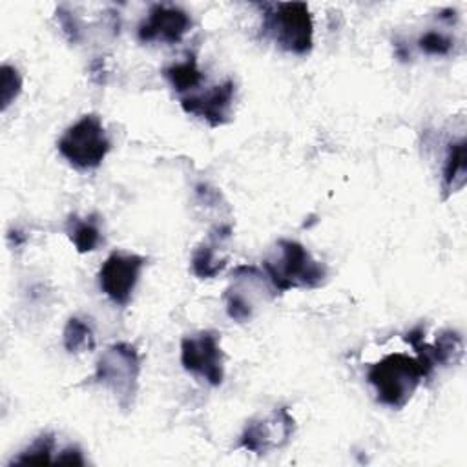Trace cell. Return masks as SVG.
Listing matches in <instances>:
<instances>
[{"label":"cell","instance_id":"9a60e30c","mask_svg":"<svg viewBox=\"0 0 467 467\" xmlns=\"http://www.w3.org/2000/svg\"><path fill=\"white\" fill-rule=\"evenodd\" d=\"M164 78L179 93L197 88L202 82V73L197 67L195 55H188L182 62H175V64L168 66L164 69Z\"/></svg>","mask_w":467,"mask_h":467},{"label":"cell","instance_id":"277c9868","mask_svg":"<svg viewBox=\"0 0 467 467\" xmlns=\"http://www.w3.org/2000/svg\"><path fill=\"white\" fill-rule=\"evenodd\" d=\"M140 356L131 343L109 345L97 359L93 379L106 387L122 409H130L139 387Z\"/></svg>","mask_w":467,"mask_h":467},{"label":"cell","instance_id":"8992f818","mask_svg":"<svg viewBox=\"0 0 467 467\" xmlns=\"http://www.w3.org/2000/svg\"><path fill=\"white\" fill-rule=\"evenodd\" d=\"M181 363L182 367L202 378L210 385H221L224 378V356L219 345V336L210 330H202L186 336L181 341Z\"/></svg>","mask_w":467,"mask_h":467},{"label":"cell","instance_id":"7402d4cb","mask_svg":"<svg viewBox=\"0 0 467 467\" xmlns=\"http://www.w3.org/2000/svg\"><path fill=\"white\" fill-rule=\"evenodd\" d=\"M53 462L66 463V465H84L86 463V460L82 456V451L78 447H73V445L62 449Z\"/></svg>","mask_w":467,"mask_h":467},{"label":"cell","instance_id":"3957f363","mask_svg":"<svg viewBox=\"0 0 467 467\" xmlns=\"http://www.w3.org/2000/svg\"><path fill=\"white\" fill-rule=\"evenodd\" d=\"M263 35L270 36L281 49L305 55L312 49V16L303 2L261 4Z\"/></svg>","mask_w":467,"mask_h":467},{"label":"cell","instance_id":"7c38bea8","mask_svg":"<svg viewBox=\"0 0 467 467\" xmlns=\"http://www.w3.org/2000/svg\"><path fill=\"white\" fill-rule=\"evenodd\" d=\"M232 226L230 224H217L206 241H202L192 254V270L201 279L215 277L224 266L226 257L219 255V246L230 239Z\"/></svg>","mask_w":467,"mask_h":467},{"label":"cell","instance_id":"5b68a950","mask_svg":"<svg viewBox=\"0 0 467 467\" xmlns=\"http://www.w3.org/2000/svg\"><path fill=\"white\" fill-rule=\"evenodd\" d=\"M57 148L71 166L78 170H91L100 166V162L106 159L111 142L100 117L88 113L64 131L57 142Z\"/></svg>","mask_w":467,"mask_h":467},{"label":"cell","instance_id":"ffe728a7","mask_svg":"<svg viewBox=\"0 0 467 467\" xmlns=\"http://www.w3.org/2000/svg\"><path fill=\"white\" fill-rule=\"evenodd\" d=\"M418 47L427 55H449L452 49V38L441 31H425L418 38Z\"/></svg>","mask_w":467,"mask_h":467},{"label":"cell","instance_id":"ac0fdd59","mask_svg":"<svg viewBox=\"0 0 467 467\" xmlns=\"http://www.w3.org/2000/svg\"><path fill=\"white\" fill-rule=\"evenodd\" d=\"M53 449H55L53 434H49V432L40 434L11 463L27 465V463H47V462H53V458H51Z\"/></svg>","mask_w":467,"mask_h":467},{"label":"cell","instance_id":"2e32d148","mask_svg":"<svg viewBox=\"0 0 467 467\" xmlns=\"http://www.w3.org/2000/svg\"><path fill=\"white\" fill-rule=\"evenodd\" d=\"M62 341L67 352L71 354H80V352H89L95 348V336L93 328L80 317H69L64 332H62Z\"/></svg>","mask_w":467,"mask_h":467},{"label":"cell","instance_id":"5bb4252c","mask_svg":"<svg viewBox=\"0 0 467 467\" xmlns=\"http://www.w3.org/2000/svg\"><path fill=\"white\" fill-rule=\"evenodd\" d=\"M66 232H67V237L71 239V243L75 244L77 252H80V254L95 250L102 241L100 228L97 224V219H93V217L82 219V217L71 215L66 223Z\"/></svg>","mask_w":467,"mask_h":467},{"label":"cell","instance_id":"44dd1931","mask_svg":"<svg viewBox=\"0 0 467 467\" xmlns=\"http://www.w3.org/2000/svg\"><path fill=\"white\" fill-rule=\"evenodd\" d=\"M57 18H58V24H60L64 35L69 38V42H78L80 40V26H78L75 15L71 11H67L66 7H58Z\"/></svg>","mask_w":467,"mask_h":467},{"label":"cell","instance_id":"52a82bcc","mask_svg":"<svg viewBox=\"0 0 467 467\" xmlns=\"http://www.w3.org/2000/svg\"><path fill=\"white\" fill-rule=\"evenodd\" d=\"M146 259L131 252H111L99 270L100 290L119 306H126L133 296Z\"/></svg>","mask_w":467,"mask_h":467},{"label":"cell","instance_id":"6da1fadb","mask_svg":"<svg viewBox=\"0 0 467 467\" xmlns=\"http://www.w3.org/2000/svg\"><path fill=\"white\" fill-rule=\"evenodd\" d=\"M263 270L275 294L292 288H316L327 277L325 265L292 239H279L275 243L274 252L263 261Z\"/></svg>","mask_w":467,"mask_h":467},{"label":"cell","instance_id":"8fae6325","mask_svg":"<svg viewBox=\"0 0 467 467\" xmlns=\"http://www.w3.org/2000/svg\"><path fill=\"white\" fill-rule=\"evenodd\" d=\"M234 97H235V84L234 80L228 78L223 84H217L204 93L182 97L181 106L186 113L204 119L210 126H221L230 119Z\"/></svg>","mask_w":467,"mask_h":467},{"label":"cell","instance_id":"d6986e66","mask_svg":"<svg viewBox=\"0 0 467 467\" xmlns=\"http://www.w3.org/2000/svg\"><path fill=\"white\" fill-rule=\"evenodd\" d=\"M20 89H22V78H20L18 71L13 66L4 64L2 66V80H0L2 109H5L18 97Z\"/></svg>","mask_w":467,"mask_h":467},{"label":"cell","instance_id":"ba28073f","mask_svg":"<svg viewBox=\"0 0 467 467\" xmlns=\"http://www.w3.org/2000/svg\"><path fill=\"white\" fill-rule=\"evenodd\" d=\"M296 421L286 407L274 409L266 416L250 420L239 438V445L244 451L255 454H266L270 451L286 445L294 434Z\"/></svg>","mask_w":467,"mask_h":467},{"label":"cell","instance_id":"9c48e42d","mask_svg":"<svg viewBox=\"0 0 467 467\" xmlns=\"http://www.w3.org/2000/svg\"><path fill=\"white\" fill-rule=\"evenodd\" d=\"M263 290H272L275 294L265 270H259L252 265H239L232 272V283L224 294L228 316L237 323L252 319L255 299L259 297L257 292Z\"/></svg>","mask_w":467,"mask_h":467},{"label":"cell","instance_id":"7a4b0ae2","mask_svg":"<svg viewBox=\"0 0 467 467\" xmlns=\"http://www.w3.org/2000/svg\"><path fill=\"white\" fill-rule=\"evenodd\" d=\"M425 372L416 358L407 354H389L374 363L367 379L374 387L378 401L392 409H401L414 394Z\"/></svg>","mask_w":467,"mask_h":467},{"label":"cell","instance_id":"e0dca14e","mask_svg":"<svg viewBox=\"0 0 467 467\" xmlns=\"http://www.w3.org/2000/svg\"><path fill=\"white\" fill-rule=\"evenodd\" d=\"M431 350L436 365L458 363L463 356V339L454 330H443L436 337L434 345H431Z\"/></svg>","mask_w":467,"mask_h":467},{"label":"cell","instance_id":"30bf717a","mask_svg":"<svg viewBox=\"0 0 467 467\" xmlns=\"http://www.w3.org/2000/svg\"><path fill=\"white\" fill-rule=\"evenodd\" d=\"M192 26L190 15L177 7L166 4H155L148 16L139 24L137 36L140 42H179Z\"/></svg>","mask_w":467,"mask_h":467},{"label":"cell","instance_id":"4fadbf2b","mask_svg":"<svg viewBox=\"0 0 467 467\" xmlns=\"http://www.w3.org/2000/svg\"><path fill=\"white\" fill-rule=\"evenodd\" d=\"M465 173H467V146H465V140L460 139L449 144V151L445 157V164H443L445 195L463 188Z\"/></svg>","mask_w":467,"mask_h":467}]
</instances>
